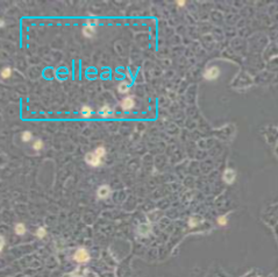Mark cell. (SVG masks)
<instances>
[{
    "instance_id": "1",
    "label": "cell",
    "mask_w": 278,
    "mask_h": 277,
    "mask_svg": "<svg viewBox=\"0 0 278 277\" xmlns=\"http://www.w3.org/2000/svg\"><path fill=\"white\" fill-rule=\"evenodd\" d=\"M99 21L97 19H87L85 26L83 27V35L87 38H91L96 33V27L98 26Z\"/></svg>"
},
{
    "instance_id": "2",
    "label": "cell",
    "mask_w": 278,
    "mask_h": 277,
    "mask_svg": "<svg viewBox=\"0 0 278 277\" xmlns=\"http://www.w3.org/2000/svg\"><path fill=\"white\" fill-rule=\"evenodd\" d=\"M73 258L76 260L77 262H79V263H84V262H87L90 260V255H88V253L84 248H79L75 253Z\"/></svg>"
},
{
    "instance_id": "16",
    "label": "cell",
    "mask_w": 278,
    "mask_h": 277,
    "mask_svg": "<svg viewBox=\"0 0 278 277\" xmlns=\"http://www.w3.org/2000/svg\"><path fill=\"white\" fill-rule=\"evenodd\" d=\"M36 236H37V238H41V239L44 238V236H46V229L43 228V227H40V228L36 230Z\"/></svg>"
},
{
    "instance_id": "6",
    "label": "cell",
    "mask_w": 278,
    "mask_h": 277,
    "mask_svg": "<svg viewBox=\"0 0 278 277\" xmlns=\"http://www.w3.org/2000/svg\"><path fill=\"white\" fill-rule=\"evenodd\" d=\"M134 105H135L134 99H133L132 97H126L125 99L122 100V103H121V106H122V108H124L125 111L132 110V108L134 107Z\"/></svg>"
},
{
    "instance_id": "3",
    "label": "cell",
    "mask_w": 278,
    "mask_h": 277,
    "mask_svg": "<svg viewBox=\"0 0 278 277\" xmlns=\"http://www.w3.org/2000/svg\"><path fill=\"white\" fill-rule=\"evenodd\" d=\"M219 75H220V70H219V68H217V67L208 68V69L204 72V77H205V79H207V80H214V79H217V78L219 77Z\"/></svg>"
},
{
    "instance_id": "19",
    "label": "cell",
    "mask_w": 278,
    "mask_h": 277,
    "mask_svg": "<svg viewBox=\"0 0 278 277\" xmlns=\"http://www.w3.org/2000/svg\"><path fill=\"white\" fill-rule=\"evenodd\" d=\"M4 245H5V239H4V236H1V249L4 248Z\"/></svg>"
},
{
    "instance_id": "4",
    "label": "cell",
    "mask_w": 278,
    "mask_h": 277,
    "mask_svg": "<svg viewBox=\"0 0 278 277\" xmlns=\"http://www.w3.org/2000/svg\"><path fill=\"white\" fill-rule=\"evenodd\" d=\"M85 161H86L87 164H90V165H92V167H98V165L100 164V162H101V158L93 152V153L86 154Z\"/></svg>"
},
{
    "instance_id": "7",
    "label": "cell",
    "mask_w": 278,
    "mask_h": 277,
    "mask_svg": "<svg viewBox=\"0 0 278 277\" xmlns=\"http://www.w3.org/2000/svg\"><path fill=\"white\" fill-rule=\"evenodd\" d=\"M98 114L100 115V116H103V118H108V116H111V115L113 114V111H112V108L108 105H105L103 106L101 108H99Z\"/></svg>"
},
{
    "instance_id": "5",
    "label": "cell",
    "mask_w": 278,
    "mask_h": 277,
    "mask_svg": "<svg viewBox=\"0 0 278 277\" xmlns=\"http://www.w3.org/2000/svg\"><path fill=\"white\" fill-rule=\"evenodd\" d=\"M98 197L99 198H101V199H105V198H107L108 196H109V193H111V189H109V186L108 185H103V186H100L99 189H98Z\"/></svg>"
},
{
    "instance_id": "17",
    "label": "cell",
    "mask_w": 278,
    "mask_h": 277,
    "mask_svg": "<svg viewBox=\"0 0 278 277\" xmlns=\"http://www.w3.org/2000/svg\"><path fill=\"white\" fill-rule=\"evenodd\" d=\"M218 224L221 225V226H225V225L227 224V218H226V217H220V218L218 219Z\"/></svg>"
},
{
    "instance_id": "9",
    "label": "cell",
    "mask_w": 278,
    "mask_h": 277,
    "mask_svg": "<svg viewBox=\"0 0 278 277\" xmlns=\"http://www.w3.org/2000/svg\"><path fill=\"white\" fill-rule=\"evenodd\" d=\"M80 114L83 118H90L92 114V108L90 106H83L80 110Z\"/></svg>"
},
{
    "instance_id": "13",
    "label": "cell",
    "mask_w": 278,
    "mask_h": 277,
    "mask_svg": "<svg viewBox=\"0 0 278 277\" xmlns=\"http://www.w3.org/2000/svg\"><path fill=\"white\" fill-rule=\"evenodd\" d=\"M33 139V135H31V133L30 132H23L22 133V135H21V140L23 141V142H29L30 140Z\"/></svg>"
},
{
    "instance_id": "8",
    "label": "cell",
    "mask_w": 278,
    "mask_h": 277,
    "mask_svg": "<svg viewBox=\"0 0 278 277\" xmlns=\"http://www.w3.org/2000/svg\"><path fill=\"white\" fill-rule=\"evenodd\" d=\"M235 179V171L232 170V169H227L225 171V175H223V181L228 184H232Z\"/></svg>"
},
{
    "instance_id": "20",
    "label": "cell",
    "mask_w": 278,
    "mask_h": 277,
    "mask_svg": "<svg viewBox=\"0 0 278 277\" xmlns=\"http://www.w3.org/2000/svg\"><path fill=\"white\" fill-rule=\"evenodd\" d=\"M5 27V22H4V20H1V28H4Z\"/></svg>"
},
{
    "instance_id": "14",
    "label": "cell",
    "mask_w": 278,
    "mask_h": 277,
    "mask_svg": "<svg viewBox=\"0 0 278 277\" xmlns=\"http://www.w3.org/2000/svg\"><path fill=\"white\" fill-rule=\"evenodd\" d=\"M42 147H43V142H42V140H40V139H37V140L33 143V148H34V150H41V149H42Z\"/></svg>"
},
{
    "instance_id": "12",
    "label": "cell",
    "mask_w": 278,
    "mask_h": 277,
    "mask_svg": "<svg viewBox=\"0 0 278 277\" xmlns=\"http://www.w3.org/2000/svg\"><path fill=\"white\" fill-rule=\"evenodd\" d=\"M10 75H12V70H10V68L6 67V68H4V69L1 70V77H2L4 79H7V78H10Z\"/></svg>"
},
{
    "instance_id": "10",
    "label": "cell",
    "mask_w": 278,
    "mask_h": 277,
    "mask_svg": "<svg viewBox=\"0 0 278 277\" xmlns=\"http://www.w3.org/2000/svg\"><path fill=\"white\" fill-rule=\"evenodd\" d=\"M118 90H119L120 93H127V92L129 91V85H128V83L121 82V83L119 84V86H118Z\"/></svg>"
},
{
    "instance_id": "15",
    "label": "cell",
    "mask_w": 278,
    "mask_h": 277,
    "mask_svg": "<svg viewBox=\"0 0 278 277\" xmlns=\"http://www.w3.org/2000/svg\"><path fill=\"white\" fill-rule=\"evenodd\" d=\"M94 153H96L97 155L101 158V157H104V156H105L106 150H105V148H104V147H98L96 150H94Z\"/></svg>"
},
{
    "instance_id": "18",
    "label": "cell",
    "mask_w": 278,
    "mask_h": 277,
    "mask_svg": "<svg viewBox=\"0 0 278 277\" xmlns=\"http://www.w3.org/2000/svg\"><path fill=\"white\" fill-rule=\"evenodd\" d=\"M177 5L183 6V5H185V1H183V0H178V1H177Z\"/></svg>"
},
{
    "instance_id": "11",
    "label": "cell",
    "mask_w": 278,
    "mask_h": 277,
    "mask_svg": "<svg viewBox=\"0 0 278 277\" xmlns=\"http://www.w3.org/2000/svg\"><path fill=\"white\" fill-rule=\"evenodd\" d=\"M15 233L18 234V235H23L25 233H26V227H25V225L23 224H16L15 225Z\"/></svg>"
}]
</instances>
